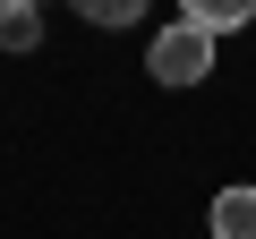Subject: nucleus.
<instances>
[{"label": "nucleus", "mask_w": 256, "mask_h": 239, "mask_svg": "<svg viewBox=\"0 0 256 239\" xmlns=\"http://www.w3.org/2000/svg\"><path fill=\"white\" fill-rule=\"evenodd\" d=\"M146 68H154V86H196V77L214 68V43H205L196 26H180V18H171V26L154 34V52H146Z\"/></svg>", "instance_id": "nucleus-1"}, {"label": "nucleus", "mask_w": 256, "mask_h": 239, "mask_svg": "<svg viewBox=\"0 0 256 239\" xmlns=\"http://www.w3.org/2000/svg\"><path fill=\"white\" fill-rule=\"evenodd\" d=\"M214 239H256V188H222L214 196Z\"/></svg>", "instance_id": "nucleus-2"}, {"label": "nucleus", "mask_w": 256, "mask_h": 239, "mask_svg": "<svg viewBox=\"0 0 256 239\" xmlns=\"http://www.w3.org/2000/svg\"><path fill=\"white\" fill-rule=\"evenodd\" d=\"M34 43H43V9L9 0V9H0V52H34Z\"/></svg>", "instance_id": "nucleus-4"}, {"label": "nucleus", "mask_w": 256, "mask_h": 239, "mask_svg": "<svg viewBox=\"0 0 256 239\" xmlns=\"http://www.w3.org/2000/svg\"><path fill=\"white\" fill-rule=\"evenodd\" d=\"M86 18H94V26H128V18H137V0H86Z\"/></svg>", "instance_id": "nucleus-5"}, {"label": "nucleus", "mask_w": 256, "mask_h": 239, "mask_svg": "<svg viewBox=\"0 0 256 239\" xmlns=\"http://www.w3.org/2000/svg\"><path fill=\"white\" fill-rule=\"evenodd\" d=\"M180 26H196V34L214 43V34H230V26H248V0H188V9H180Z\"/></svg>", "instance_id": "nucleus-3"}]
</instances>
